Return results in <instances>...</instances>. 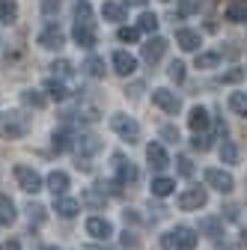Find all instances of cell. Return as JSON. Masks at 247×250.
<instances>
[{"mask_svg":"<svg viewBox=\"0 0 247 250\" xmlns=\"http://www.w3.org/2000/svg\"><path fill=\"white\" fill-rule=\"evenodd\" d=\"M27 134V119L18 113V110H9V113H0V137L6 140H18Z\"/></svg>","mask_w":247,"mask_h":250,"instance_id":"1","label":"cell"},{"mask_svg":"<svg viewBox=\"0 0 247 250\" xmlns=\"http://www.w3.org/2000/svg\"><path fill=\"white\" fill-rule=\"evenodd\" d=\"M110 128H113L122 140H128V143H137V140H140V125H137L134 116L113 113V116H110Z\"/></svg>","mask_w":247,"mask_h":250,"instance_id":"2","label":"cell"},{"mask_svg":"<svg viewBox=\"0 0 247 250\" xmlns=\"http://www.w3.org/2000/svg\"><path fill=\"white\" fill-rule=\"evenodd\" d=\"M15 179H18V188L21 191H27V194H39L42 188H45V182H42V176L33 170V167H27V164H15Z\"/></svg>","mask_w":247,"mask_h":250,"instance_id":"3","label":"cell"},{"mask_svg":"<svg viewBox=\"0 0 247 250\" xmlns=\"http://www.w3.org/2000/svg\"><path fill=\"white\" fill-rule=\"evenodd\" d=\"M208 203V194H206V188H188V191H182L176 197V206L182 211H197Z\"/></svg>","mask_w":247,"mask_h":250,"instance_id":"4","label":"cell"},{"mask_svg":"<svg viewBox=\"0 0 247 250\" xmlns=\"http://www.w3.org/2000/svg\"><path fill=\"white\" fill-rule=\"evenodd\" d=\"M83 229H86L89 238H96V241H107L113 235V224L107 221V217H99V214L96 217H86V227Z\"/></svg>","mask_w":247,"mask_h":250,"instance_id":"5","label":"cell"},{"mask_svg":"<svg viewBox=\"0 0 247 250\" xmlns=\"http://www.w3.org/2000/svg\"><path fill=\"white\" fill-rule=\"evenodd\" d=\"M42 48H48V51H60L66 45V33L60 30V24H48L42 33H39V39H36Z\"/></svg>","mask_w":247,"mask_h":250,"instance_id":"6","label":"cell"},{"mask_svg":"<svg viewBox=\"0 0 247 250\" xmlns=\"http://www.w3.org/2000/svg\"><path fill=\"white\" fill-rule=\"evenodd\" d=\"M206 185L214 188V191H221V194H229L232 188H235V179L226 173V170H206Z\"/></svg>","mask_w":247,"mask_h":250,"instance_id":"7","label":"cell"},{"mask_svg":"<svg viewBox=\"0 0 247 250\" xmlns=\"http://www.w3.org/2000/svg\"><path fill=\"white\" fill-rule=\"evenodd\" d=\"M152 102H155L161 110H167V113H179V107H182L179 96H176V92H170V89H164V86L152 89Z\"/></svg>","mask_w":247,"mask_h":250,"instance_id":"8","label":"cell"},{"mask_svg":"<svg viewBox=\"0 0 247 250\" xmlns=\"http://www.w3.org/2000/svg\"><path fill=\"white\" fill-rule=\"evenodd\" d=\"M113 72L122 75V78H128L137 72V57H131L128 51H116L113 54Z\"/></svg>","mask_w":247,"mask_h":250,"instance_id":"9","label":"cell"},{"mask_svg":"<svg viewBox=\"0 0 247 250\" xmlns=\"http://www.w3.org/2000/svg\"><path fill=\"white\" fill-rule=\"evenodd\" d=\"M72 39L81 45V48H96V42H99V36H96V30H92V24H75V30H72Z\"/></svg>","mask_w":247,"mask_h":250,"instance_id":"10","label":"cell"},{"mask_svg":"<svg viewBox=\"0 0 247 250\" xmlns=\"http://www.w3.org/2000/svg\"><path fill=\"white\" fill-rule=\"evenodd\" d=\"M164 51H167V39L152 36V39L143 45V60H146V62H158V60L164 57Z\"/></svg>","mask_w":247,"mask_h":250,"instance_id":"11","label":"cell"},{"mask_svg":"<svg viewBox=\"0 0 247 250\" xmlns=\"http://www.w3.org/2000/svg\"><path fill=\"white\" fill-rule=\"evenodd\" d=\"M146 158H149V164L155 167V170H164L170 164V155H167V149L161 143H149L146 146Z\"/></svg>","mask_w":247,"mask_h":250,"instance_id":"12","label":"cell"},{"mask_svg":"<svg viewBox=\"0 0 247 250\" xmlns=\"http://www.w3.org/2000/svg\"><path fill=\"white\" fill-rule=\"evenodd\" d=\"M176 45L182 51H197L203 45V36L197 33V30H179V33H176Z\"/></svg>","mask_w":247,"mask_h":250,"instance_id":"13","label":"cell"},{"mask_svg":"<svg viewBox=\"0 0 247 250\" xmlns=\"http://www.w3.org/2000/svg\"><path fill=\"white\" fill-rule=\"evenodd\" d=\"M48 191L54 194V200H57V197H63V194L69 191V176H66L63 170H54V173L48 176Z\"/></svg>","mask_w":247,"mask_h":250,"instance_id":"14","label":"cell"},{"mask_svg":"<svg viewBox=\"0 0 247 250\" xmlns=\"http://www.w3.org/2000/svg\"><path fill=\"white\" fill-rule=\"evenodd\" d=\"M54 211H57L60 217H66V221H69V217H75V214L81 211V203L72 200V197H57V200H54Z\"/></svg>","mask_w":247,"mask_h":250,"instance_id":"15","label":"cell"},{"mask_svg":"<svg viewBox=\"0 0 247 250\" xmlns=\"http://www.w3.org/2000/svg\"><path fill=\"white\" fill-rule=\"evenodd\" d=\"M188 125H191V131H206L208 125H211V116H208V110L206 107H194L191 110V116H188Z\"/></svg>","mask_w":247,"mask_h":250,"instance_id":"16","label":"cell"},{"mask_svg":"<svg viewBox=\"0 0 247 250\" xmlns=\"http://www.w3.org/2000/svg\"><path fill=\"white\" fill-rule=\"evenodd\" d=\"M173 235L179 238L182 250H194V247H197V241H200V238H197V232H194L191 227H176V229H173Z\"/></svg>","mask_w":247,"mask_h":250,"instance_id":"17","label":"cell"},{"mask_svg":"<svg viewBox=\"0 0 247 250\" xmlns=\"http://www.w3.org/2000/svg\"><path fill=\"white\" fill-rule=\"evenodd\" d=\"M116 176H119V182L122 185H131V182H137V167L128 161H122V158H116Z\"/></svg>","mask_w":247,"mask_h":250,"instance_id":"18","label":"cell"},{"mask_svg":"<svg viewBox=\"0 0 247 250\" xmlns=\"http://www.w3.org/2000/svg\"><path fill=\"white\" fill-rule=\"evenodd\" d=\"M200 232H206L208 238H218V235H224V221H218V217H203Z\"/></svg>","mask_w":247,"mask_h":250,"instance_id":"19","label":"cell"},{"mask_svg":"<svg viewBox=\"0 0 247 250\" xmlns=\"http://www.w3.org/2000/svg\"><path fill=\"white\" fill-rule=\"evenodd\" d=\"M173 188H176V182L167 179V176L152 179V194H155V197H170V194H173Z\"/></svg>","mask_w":247,"mask_h":250,"instance_id":"20","label":"cell"},{"mask_svg":"<svg viewBox=\"0 0 247 250\" xmlns=\"http://www.w3.org/2000/svg\"><path fill=\"white\" fill-rule=\"evenodd\" d=\"M0 21L3 24H15L18 21V3L15 0H0Z\"/></svg>","mask_w":247,"mask_h":250,"instance_id":"21","label":"cell"},{"mask_svg":"<svg viewBox=\"0 0 247 250\" xmlns=\"http://www.w3.org/2000/svg\"><path fill=\"white\" fill-rule=\"evenodd\" d=\"M102 18L113 21V24H122V21H125V9H122L119 3H104L102 6Z\"/></svg>","mask_w":247,"mask_h":250,"instance_id":"22","label":"cell"},{"mask_svg":"<svg viewBox=\"0 0 247 250\" xmlns=\"http://www.w3.org/2000/svg\"><path fill=\"white\" fill-rule=\"evenodd\" d=\"M158 15L155 12H143L140 18H137V30H140V33H155V30H158Z\"/></svg>","mask_w":247,"mask_h":250,"instance_id":"23","label":"cell"},{"mask_svg":"<svg viewBox=\"0 0 247 250\" xmlns=\"http://www.w3.org/2000/svg\"><path fill=\"white\" fill-rule=\"evenodd\" d=\"M12 221H15V203L6 194H0V224H12Z\"/></svg>","mask_w":247,"mask_h":250,"instance_id":"24","label":"cell"},{"mask_svg":"<svg viewBox=\"0 0 247 250\" xmlns=\"http://www.w3.org/2000/svg\"><path fill=\"white\" fill-rule=\"evenodd\" d=\"M83 72H86L89 78H104V60H102V57H86Z\"/></svg>","mask_w":247,"mask_h":250,"instance_id":"25","label":"cell"},{"mask_svg":"<svg viewBox=\"0 0 247 250\" xmlns=\"http://www.w3.org/2000/svg\"><path fill=\"white\" fill-rule=\"evenodd\" d=\"M78 149H81L83 155H96V152L102 149V143H99V137H92V134H83V137H78Z\"/></svg>","mask_w":247,"mask_h":250,"instance_id":"26","label":"cell"},{"mask_svg":"<svg viewBox=\"0 0 247 250\" xmlns=\"http://www.w3.org/2000/svg\"><path fill=\"white\" fill-rule=\"evenodd\" d=\"M218 152H221V161H224V164H235V161H238V146H235L232 140H224Z\"/></svg>","mask_w":247,"mask_h":250,"instance_id":"27","label":"cell"},{"mask_svg":"<svg viewBox=\"0 0 247 250\" xmlns=\"http://www.w3.org/2000/svg\"><path fill=\"white\" fill-rule=\"evenodd\" d=\"M229 110L238 116H247V92H232L229 96Z\"/></svg>","mask_w":247,"mask_h":250,"instance_id":"28","label":"cell"},{"mask_svg":"<svg viewBox=\"0 0 247 250\" xmlns=\"http://www.w3.org/2000/svg\"><path fill=\"white\" fill-rule=\"evenodd\" d=\"M51 146H54V152H69V149H72V137H69V131H54Z\"/></svg>","mask_w":247,"mask_h":250,"instance_id":"29","label":"cell"},{"mask_svg":"<svg viewBox=\"0 0 247 250\" xmlns=\"http://www.w3.org/2000/svg\"><path fill=\"white\" fill-rule=\"evenodd\" d=\"M218 62H221V54H214V51L197 54V69H218Z\"/></svg>","mask_w":247,"mask_h":250,"instance_id":"30","label":"cell"},{"mask_svg":"<svg viewBox=\"0 0 247 250\" xmlns=\"http://www.w3.org/2000/svg\"><path fill=\"white\" fill-rule=\"evenodd\" d=\"M45 92H48L51 99H57V102H63V99L69 96V89L63 86V81H48V83H45Z\"/></svg>","mask_w":247,"mask_h":250,"instance_id":"31","label":"cell"},{"mask_svg":"<svg viewBox=\"0 0 247 250\" xmlns=\"http://www.w3.org/2000/svg\"><path fill=\"white\" fill-rule=\"evenodd\" d=\"M226 21H232V24L247 21V6H244V3H232V6H226Z\"/></svg>","mask_w":247,"mask_h":250,"instance_id":"32","label":"cell"},{"mask_svg":"<svg viewBox=\"0 0 247 250\" xmlns=\"http://www.w3.org/2000/svg\"><path fill=\"white\" fill-rule=\"evenodd\" d=\"M21 99H24V104H27V107H36V110H42V107H45V96H42V92H36V89H27Z\"/></svg>","mask_w":247,"mask_h":250,"instance_id":"33","label":"cell"},{"mask_svg":"<svg viewBox=\"0 0 247 250\" xmlns=\"http://www.w3.org/2000/svg\"><path fill=\"white\" fill-rule=\"evenodd\" d=\"M176 170H179V176L191 179L194 176V161L188 158V155H179V158H176Z\"/></svg>","mask_w":247,"mask_h":250,"instance_id":"34","label":"cell"},{"mask_svg":"<svg viewBox=\"0 0 247 250\" xmlns=\"http://www.w3.org/2000/svg\"><path fill=\"white\" fill-rule=\"evenodd\" d=\"M75 24H92V9H89V3H86V0H81V3H78V9H75Z\"/></svg>","mask_w":247,"mask_h":250,"instance_id":"35","label":"cell"},{"mask_svg":"<svg viewBox=\"0 0 247 250\" xmlns=\"http://www.w3.org/2000/svg\"><path fill=\"white\" fill-rule=\"evenodd\" d=\"M140 39V30L137 27H119V42H137Z\"/></svg>","mask_w":247,"mask_h":250,"instance_id":"36","label":"cell"},{"mask_svg":"<svg viewBox=\"0 0 247 250\" xmlns=\"http://www.w3.org/2000/svg\"><path fill=\"white\" fill-rule=\"evenodd\" d=\"M167 75H170L176 83H182V81H185V62L173 60V62H170V69H167Z\"/></svg>","mask_w":247,"mask_h":250,"instance_id":"37","label":"cell"},{"mask_svg":"<svg viewBox=\"0 0 247 250\" xmlns=\"http://www.w3.org/2000/svg\"><path fill=\"white\" fill-rule=\"evenodd\" d=\"M161 247H164V250H182V244H179V238H176L173 232H164V235H161Z\"/></svg>","mask_w":247,"mask_h":250,"instance_id":"38","label":"cell"},{"mask_svg":"<svg viewBox=\"0 0 247 250\" xmlns=\"http://www.w3.org/2000/svg\"><path fill=\"white\" fill-rule=\"evenodd\" d=\"M197 9H200V0H179V12L182 15H191Z\"/></svg>","mask_w":247,"mask_h":250,"instance_id":"39","label":"cell"},{"mask_svg":"<svg viewBox=\"0 0 247 250\" xmlns=\"http://www.w3.org/2000/svg\"><path fill=\"white\" fill-rule=\"evenodd\" d=\"M27 211H30V221H36V224H42V221H45V208H42L39 203H30V208H27Z\"/></svg>","mask_w":247,"mask_h":250,"instance_id":"40","label":"cell"},{"mask_svg":"<svg viewBox=\"0 0 247 250\" xmlns=\"http://www.w3.org/2000/svg\"><path fill=\"white\" fill-rule=\"evenodd\" d=\"M51 69H54V75H60V78H66V75L72 72V62H69V60H60V62H54Z\"/></svg>","mask_w":247,"mask_h":250,"instance_id":"41","label":"cell"},{"mask_svg":"<svg viewBox=\"0 0 247 250\" xmlns=\"http://www.w3.org/2000/svg\"><path fill=\"white\" fill-rule=\"evenodd\" d=\"M241 78H244V72L241 69H232V72H224L221 75V83H238Z\"/></svg>","mask_w":247,"mask_h":250,"instance_id":"42","label":"cell"},{"mask_svg":"<svg viewBox=\"0 0 247 250\" xmlns=\"http://www.w3.org/2000/svg\"><path fill=\"white\" fill-rule=\"evenodd\" d=\"M161 137L170 140V143H176V140H179V128H173V125H164V128H161Z\"/></svg>","mask_w":247,"mask_h":250,"instance_id":"43","label":"cell"},{"mask_svg":"<svg viewBox=\"0 0 247 250\" xmlns=\"http://www.w3.org/2000/svg\"><path fill=\"white\" fill-rule=\"evenodd\" d=\"M191 146H194V149H200V152H206V149H208V146H211V140H208V137H206V134H203V137H200V134H197V137H194V140H191Z\"/></svg>","mask_w":247,"mask_h":250,"instance_id":"44","label":"cell"},{"mask_svg":"<svg viewBox=\"0 0 247 250\" xmlns=\"http://www.w3.org/2000/svg\"><path fill=\"white\" fill-rule=\"evenodd\" d=\"M60 9V0H42V12L45 15H54Z\"/></svg>","mask_w":247,"mask_h":250,"instance_id":"45","label":"cell"},{"mask_svg":"<svg viewBox=\"0 0 247 250\" xmlns=\"http://www.w3.org/2000/svg\"><path fill=\"white\" fill-rule=\"evenodd\" d=\"M83 197H86V200H89V203H96V206H102V203H104V197H99V194H96V191H86V194H83Z\"/></svg>","mask_w":247,"mask_h":250,"instance_id":"46","label":"cell"},{"mask_svg":"<svg viewBox=\"0 0 247 250\" xmlns=\"http://www.w3.org/2000/svg\"><path fill=\"white\" fill-rule=\"evenodd\" d=\"M122 244H125V247H137L140 241H137V238H134L131 232H125V235H122Z\"/></svg>","mask_w":247,"mask_h":250,"instance_id":"47","label":"cell"},{"mask_svg":"<svg viewBox=\"0 0 247 250\" xmlns=\"http://www.w3.org/2000/svg\"><path fill=\"white\" fill-rule=\"evenodd\" d=\"M125 6H134V9H143L146 6V0H122Z\"/></svg>","mask_w":247,"mask_h":250,"instance_id":"48","label":"cell"},{"mask_svg":"<svg viewBox=\"0 0 247 250\" xmlns=\"http://www.w3.org/2000/svg\"><path fill=\"white\" fill-rule=\"evenodd\" d=\"M3 250H21V244H18V241H6Z\"/></svg>","mask_w":247,"mask_h":250,"instance_id":"49","label":"cell"},{"mask_svg":"<svg viewBox=\"0 0 247 250\" xmlns=\"http://www.w3.org/2000/svg\"><path fill=\"white\" fill-rule=\"evenodd\" d=\"M39 250H60L57 244H45V247H39Z\"/></svg>","mask_w":247,"mask_h":250,"instance_id":"50","label":"cell"},{"mask_svg":"<svg viewBox=\"0 0 247 250\" xmlns=\"http://www.w3.org/2000/svg\"><path fill=\"white\" fill-rule=\"evenodd\" d=\"M241 241H244V247H247V232H244V235H241Z\"/></svg>","mask_w":247,"mask_h":250,"instance_id":"51","label":"cell"}]
</instances>
